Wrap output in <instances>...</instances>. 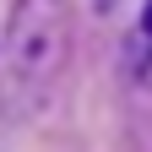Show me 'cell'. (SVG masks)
Returning a JSON list of instances; mask_svg holds the SVG:
<instances>
[{
  "label": "cell",
  "mask_w": 152,
  "mask_h": 152,
  "mask_svg": "<svg viewBox=\"0 0 152 152\" xmlns=\"http://www.w3.org/2000/svg\"><path fill=\"white\" fill-rule=\"evenodd\" d=\"M141 27H147V33H152V0H147V11H141Z\"/></svg>",
  "instance_id": "1"
}]
</instances>
